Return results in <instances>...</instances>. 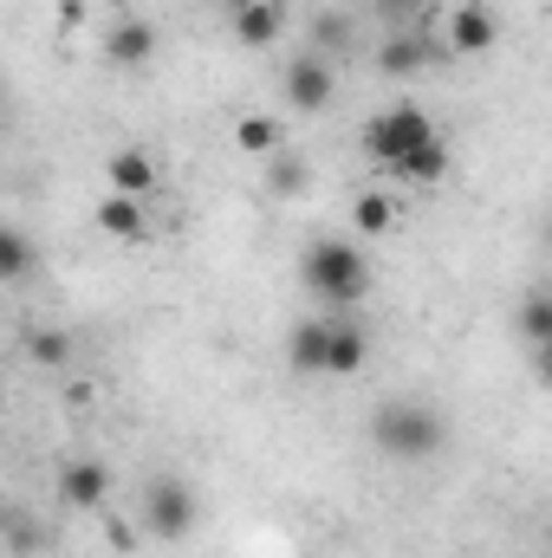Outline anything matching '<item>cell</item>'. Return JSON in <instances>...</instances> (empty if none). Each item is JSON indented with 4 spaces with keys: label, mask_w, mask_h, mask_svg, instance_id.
<instances>
[{
    "label": "cell",
    "mask_w": 552,
    "mask_h": 558,
    "mask_svg": "<svg viewBox=\"0 0 552 558\" xmlns=\"http://www.w3.org/2000/svg\"><path fill=\"white\" fill-rule=\"evenodd\" d=\"M131 546H137V526H131V520H118V526H111V553H131Z\"/></svg>",
    "instance_id": "24"
},
{
    "label": "cell",
    "mask_w": 552,
    "mask_h": 558,
    "mask_svg": "<svg viewBox=\"0 0 552 558\" xmlns=\"http://www.w3.org/2000/svg\"><path fill=\"white\" fill-rule=\"evenodd\" d=\"M520 338H527L533 351H547L552 344V299L547 292H533V299L520 305Z\"/></svg>",
    "instance_id": "20"
},
{
    "label": "cell",
    "mask_w": 552,
    "mask_h": 558,
    "mask_svg": "<svg viewBox=\"0 0 552 558\" xmlns=\"http://www.w3.org/2000/svg\"><path fill=\"white\" fill-rule=\"evenodd\" d=\"M286 20H292L286 0H228V26H235L241 46H274L286 33Z\"/></svg>",
    "instance_id": "8"
},
{
    "label": "cell",
    "mask_w": 552,
    "mask_h": 558,
    "mask_svg": "<svg viewBox=\"0 0 552 558\" xmlns=\"http://www.w3.org/2000/svg\"><path fill=\"white\" fill-rule=\"evenodd\" d=\"M143 533L149 539H189L195 533V520H202V500H195V487L189 481H176V474H156L149 487H143Z\"/></svg>",
    "instance_id": "3"
},
{
    "label": "cell",
    "mask_w": 552,
    "mask_h": 558,
    "mask_svg": "<svg viewBox=\"0 0 552 558\" xmlns=\"http://www.w3.org/2000/svg\"><path fill=\"white\" fill-rule=\"evenodd\" d=\"M0 111H7V78H0Z\"/></svg>",
    "instance_id": "25"
},
{
    "label": "cell",
    "mask_w": 552,
    "mask_h": 558,
    "mask_svg": "<svg viewBox=\"0 0 552 558\" xmlns=\"http://www.w3.org/2000/svg\"><path fill=\"white\" fill-rule=\"evenodd\" d=\"M33 274V247H26V234L20 228H0V286H13V279Z\"/></svg>",
    "instance_id": "19"
},
{
    "label": "cell",
    "mask_w": 552,
    "mask_h": 558,
    "mask_svg": "<svg viewBox=\"0 0 552 558\" xmlns=\"http://www.w3.org/2000/svg\"><path fill=\"white\" fill-rule=\"evenodd\" d=\"M319 46H325V52H345V46H351V26H345L338 13H319ZM325 52H319V59H325Z\"/></svg>",
    "instance_id": "23"
},
{
    "label": "cell",
    "mask_w": 552,
    "mask_h": 558,
    "mask_svg": "<svg viewBox=\"0 0 552 558\" xmlns=\"http://www.w3.org/2000/svg\"><path fill=\"white\" fill-rule=\"evenodd\" d=\"M156 182H163V175H156V156H149V149H111V156H105V189H111V195L149 202Z\"/></svg>",
    "instance_id": "11"
},
{
    "label": "cell",
    "mask_w": 552,
    "mask_h": 558,
    "mask_svg": "<svg viewBox=\"0 0 552 558\" xmlns=\"http://www.w3.org/2000/svg\"><path fill=\"white\" fill-rule=\"evenodd\" d=\"M235 143H241V156H274V149H279V118H274V111L241 118V124H235Z\"/></svg>",
    "instance_id": "18"
},
{
    "label": "cell",
    "mask_w": 552,
    "mask_h": 558,
    "mask_svg": "<svg viewBox=\"0 0 552 558\" xmlns=\"http://www.w3.org/2000/svg\"><path fill=\"white\" fill-rule=\"evenodd\" d=\"M279 92H286V105H292V111H325V105H332V92H338L332 59L299 52V59L286 65V78H279Z\"/></svg>",
    "instance_id": "6"
},
{
    "label": "cell",
    "mask_w": 552,
    "mask_h": 558,
    "mask_svg": "<svg viewBox=\"0 0 552 558\" xmlns=\"http://www.w3.org/2000/svg\"><path fill=\"white\" fill-rule=\"evenodd\" d=\"M371 441L391 454V461H429L442 441H448V422L435 416L429 403H410V397H391L377 416H371Z\"/></svg>",
    "instance_id": "2"
},
{
    "label": "cell",
    "mask_w": 552,
    "mask_h": 558,
    "mask_svg": "<svg viewBox=\"0 0 552 558\" xmlns=\"http://www.w3.org/2000/svg\"><path fill=\"white\" fill-rule=\"evenodd\" d=\"M299 279H305L312 299L351 312V305H364V292H371V260H364L358 241H338V234H332V241H312V247H305Z\"/></svg>",
    "instance_id": "1"
},
{
    "label": "cell",
    "mask_w": 552,
    "mask_h": 558,
    "mask_svg": "<svg viewBox=\"0 0 552 558\" xmlns=\"http://www.w3.org/2000/svg\"><path fill=\"white\" fill-rule=\"evenodd\" d=\"M286 364H292L299 377H319V364H325V318L292 325V338H286Z\"/></svg>",
    "instance_id": "15"
},
{
    "label": "cell",
    "mask_w": 552,
    "mask_h": 558,
    "mask_svg": "<svg viewBox=\"0 0 552 558\" xmlns=\"http://www.w3.org/2000/svg\"><path fill=\"white\" fill-rule=\"evenodd\" d=\"M435 137V124H429V111L422 105H397V111H377L371 124H364V149L391 169L397 156H410L416 143H429Z\"/></svg>",
    "instance_id": "4"
},
{
    "label": "cell",
    "mask_w": 552,
    "mask_h": 558,
    "mask_svg": "<svg viewBox=\"0 0 552 558\" xmlns=\"http://www.w3.org/2000/svg\"><path fill=\"white\" fill-rule=\"evenodd\" d=\"M20 351H26V364H39V371H59V364L72 357V331H59V325H33V331L20 338Z\"/></svg>",
    "instance_id": "16"
},
{
    "label": "cell",
    "mask_w": 552,
    "mask_h": 558,
    "mask_svg": "<svg viewBox=\"0 0 552 558\" xmlns=\"http://www.w3.org/2000/svg\"><path fill=\"white\" fill-rule=\"evenodd\" d=\"M59 500H65L72 513H98V507L111 500V468H105V461H65V468H59Z\"/></svg>",
    "instance_id": "9"
},
{
    "label": "cell",
    "mask_w": 552,
    "mask_h": 558,
    "mask_svg": "<svg viewBox=\"0 0 552 558\" xmlns=\"http://www.w3.org/2000/svg\"><path fill=\"white\" fill-rule=\"evenodd\" d=\"M391 175H397V182H410V189H435V182L448 175V143H442V137L416 143L410 156H397V162H391Z\"/></svg>",
    "instance_id": "14"
},
{
    "label": "cell",
    "mask_w": 552,
    "mask_h": 558,
    "mask_svg": "<svg viewBox=\"0 0 552 558\" xmlns=\"http://www.w3.org/2000/svg\"><path fill=\"white\" fill-rule=\"evenodd\" d=\"M494 46H501V13H494L488 0H461V7H448V52L481 59V52H494Z\"/></svg>",
    "instance_id": "5"
},
{
    "label": "cell",
    "mask_w": 552,
    "mask_h": 558,
    "mask_svg": "<svg viewBox=\"0 0 552 558\" xmlns=\"http://www.w3.org/2000/svg\"><path fill=\"white\" fill-rule=\"evenodd\" d=\"M0 526H7V546H13V553H39V546H46V526H33V520H20V513H0Z\"/></svg>",
    "instance_id": "22"
},
{
    "label": "cell",
    "mask_w": 552,
    "mask_h": 558,
    "mask_svg": "<svg viewBox=\"0 0 552 558\" xmlns=\"http://www.w3.org/2000/svg\"><path fill=\"white\" fill-rule=\"evenodd\" d=\"M351 228H358L364 241H384V234H397V202H391V195H358V208H351Z\"/></svg>",
    "instance_id": "17"
},
{
    "label": "cell",
    "mask_w": 552,
    "mask_h": 558,
    "mask_svg": "<svg viewBox=\"0 0 552 558\" xmlns=\"http://www.w3.org/2000/svg\"><path fill=\"white\" fill-rule=\"evenodd\" d=\"M371 364V338H364V325H351V318H325V364H319V377H358Z\"/></svg>",
    "instance_id": "7"
},
{
    "label": "cell",
    "mask_w": 552,
    "mask_h": 558,
    "mask_svg": "<svg viewBox=\"0 0 552 558\" xmlns=\"http://www.w3.org/2000/svg\"><path fill=\"white\" fill-rule=\"evenodd\" d=\"M267 189H274V195H299V189H305V156H286V149H274Z\"/></svg>",
    "instance_id": "21"
},
{
    "label": "cell",
    "mask_w": 552,
    "mask_h": 558,
    "mask_svg": "<svg viewBox=\"0 0 552 558\" xmlns=\"http://www.w3.org/2000/svg\"><path fill=\"white\" fill-rule=\"evenodd\" d=\"M105 59L118 65V72H149V59H156V26L149 20H111V33H105Z\"/></svg>",
    "instance_id": "10"
},
{
    "label": "cell",
    "mask_w": 552,
    "mask_h": 558,
    "mask_svg": "<svg viewBox=\"0 0 552 558\" xmlns=\"http://www.w3.org/2000/svg\"><path fill=\"white\" fill-rule=\"evenodd\" d=\"M429 65H435V46L416 39V33H391L384 52H377V72H384V78H416V72H429Z\"/></svg>",
    "instance_id": "13"
},
{
    "label": "cell",
    "mask_w": 552,
    "mask_h": 558,
    "mask_svg": "<svg viewBox=\"0 0 552 558\" xmlns=\"http://www.w3.org/2000/svg\"><path fill=\"white\" fill-rule=\"evenodd\" d=\"M98 228H105L111 241H124V247H137V241L156 234V228H149V208L131 202V195H105V202H98Z\"/></svg>",
    "instance_id": "12"
}]
</instances>
